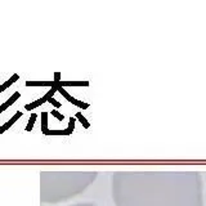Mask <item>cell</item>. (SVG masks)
Returning <instances> with one entry per match:
<instances>
[{"label": "cell", "mask_w": 206, "mask_h": 206, "mask_svg": "<svg viewBox=\"0 0 206 206\" xmlns=\"http://www.w3.org/2000/svg\"><path fill=\"white\" fill-rule=\"evenodd\" d=\"M116 206H204L198 171H117L112 176Z\"/></svg>", "instance_id": "obj_1"}, {"label": "cell", "mask_w": 206, "mask_h": 206, "mask_svg": "<svg viewBox=\"0 0 206 206\" xmlns=\"http://www.w3.org/2000/svg\"><path fill=\"white\" fill-rule=\"evenodd\" d=\"M73 126H75V120L72 117L70 119V124L68 128L64 129V130H47L45 131V135H70L73 130Z\"/></svg>", "instance_id": "obj_2"}, {"label": "cell", "mask_w": 206, "mask_h": 206, "mask_svg": "<svg viewBox=\"0 0 206 206\" xmlns=\"http://www.w3.org/2000/svg\"><path fill=\"white\" fill-rule=\"evenodd\" d=\"M57 85H58V81H57ZM58 92H59L61 94H62V95H63L64 98H66L68 102L75 103L76 106H79V107H83V108H86V107H88V104H85V103H83V102H80V101H76L75 98H72L71 95H68V93H67L66 90H64V89L62 88V86H59V85H58Z\"/></svg>", "instance_id": "obj_3"}, {"label": "cell", "mask_w": 206, "mask_h": 206, "mask_svg": "<svg viewBox=\"0 0 206 206\" xmlns=\"http://www.w3.org/2000/svg\"><path fill=\"white\" fill-rule=\"evenodd\" d=\"M21 116H22V114H21V112H19V111H18V112H17V114H16V115H14V116H13V117L11 119V120H9L8 122H5V124H4V125H3V126H1V128H0V134H1V133H4V131L6 130V129H9V128H11V126H12V125H13V124H14V122H16V121H17V120H18V119H19V117H21Z\"/></svg>", "instance_id": "obj_4"}, {"label": "cell", "mask_w": 206, "mask_h": 206, "mask_svg": "<svg viewBox=\"0 0 206 206\" xmlns=\"http://www.w3.org/2000/svg\"><path fill=\"white\" fill-rule=\"evenodd\" d=\"M19 95H21V94H19L18 92H16L14 94H13V95L11 97V98H9L8 101H6V102L4 103V104H1V106H0V114H1V112L4 111V109H6V108H8L9 106H12L13 103H14V102H16V101H17V99L19 98Z\"/></svg>", "instance_id": "obj_5"}, {"label": "cell", "mask_w": 206, "mask_h": 206, "mask_svg": "<svg viewBox=\"0 0 206 206\" xmlns=\"http://www.w3.org/2000/svg\"><path fill=\"white\" fill-rule=\"evenodd\" d=\"M27 86H53L54 81H26Z\"/></svg>", "instance_id": "obj_6"}, {"label": "cell", "mask_w": 206, "mask_h": 206, "mask_svg": "<svg viewBox=\"0 0 206 206\" xmlns=\"http://www.w3.org/2000/svg\"><path fill=\"white\" fill-rule=\"evenodd\" d=\"M18 79H19V75H18V73H14V75L12 76V79H9L8 81H5L4 84H3V85H0V93L4 92V90H5L6 88H9V86H11L14 81H17Z\"/></svg>", "instance_id": "obj_7"}, {"label": "cell", "mask_w": 206, "mask_h": 206, "mask_svg": "<svg viewBox=\"0 0 206 206\" xmlns=\"http://www.w3.org/2000/svg\"><path fill=\"white\" fill-rule=\"evenodd\" d=\"M35 120H36V115H32L31 116V119H30V121H28V125L26 126V130L27 131H30L32 128H34V122H35Z\"/></svg>", "instance_id": "obj_8"}, {"label": "cell", "mask_w": 206, "mask_h": 206, "mask_svg": "<svg viewBox=\"0 0 206 206\" xmlns=\"http://www.w3.org/2000/svg\"><path fill=\"white\" fill-rule=\"evenodd\" d=\"M41 116H43V120H44L43 129H41V130H43V133H45V131H47V117H48V114H47V112H43Z\"/></svg>", "instance_id": "obj_9"}, {"label": "cell", "mask_w": 206, "mask_h": 206, "mask_svg": "<svg viewBox=\"0 0 206 206\" xmlns=\"http://www.w3.org/2000/svg\"><path fill=\"white\" fill-rule=\"evenodd\" d=\"M48 102H49L50 104H53V106H54V107H56V108H59V107H61V103H59V102H57L56 99L53 98V97H52V98H49V99H48Z\"/></svg>", "instance_id": "obj_10"}, {"label": "cell", "mask_w": 206, "mask_h": 206, "mask_svg": "<svg viewBox=\"0 0 206 206\" xmlns=\"http://www.w3.org/2000/svg\"><path fill=\"white\" fill-rule=\"evenodd\" d=\"M52 115H53L54 116V117H57L58 119V120H63V115L62 114H59V112H58L57 111V109H53V111H52Z\"/></svg>", "instance_id": "obj_11"}, {"label": "cell", "mask_w": 206, "mask_h": 206, "mask_svg": "<svg viewBox=\"0 0 206 206\" xmlns=\"http://www.w3.org/2000/svg\"><path fill=\"white\" fill-rule=\"evenodd\" d=\"M76 116H77V117H79V120H80V121H81L83 124H84V126H85V128H88V126H89V125H88V122L85 121V119H84L83 116H81V114H76Z\"/></svg>", "instance_id": "obj_12"}, {"label": "cell", "mask_w": 206, "mask_h": 206, "mask_svg": "<svg viewBox=\"0 0 206 206\" xmlns=\"http://www.w3.org/2000/svg\"><path fill=\"white\" fill-rule=\"evenodd\" d=\"M72 206H97L94 204H77V205H72Z\"/></svg>", "instance_id": "obj_13"}]
</instances>
